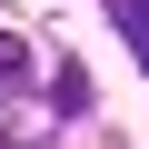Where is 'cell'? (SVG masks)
Instances as JSON below:
<instances>
[{"label": "cell", "mask_w": 149, "mask_h": 149, "mask_svg": "<svg viewBox=\"0 0 149 149\" xmlns=\"http://www.w3.org/2000/svg\"><path fill=\"white\" fill-rule=\"evenodd\" d=\"M80 109H90V70L60 60V70H50V119H80Z\"/></svg>", "instance_id": "cell-1"}, {"label": "cell", "mask_w": 149, "mask_h": 149, "mask_svg": "<svg viewBox=\"0 0 149 149\" xmlns=\"http://www.w3.org/2000/svg\"><path fill=\"white\" fill-rule=\"evenodd\" d=\"M20 80H30V40H20V30H0V90H20Z\"/></svg>", "instance_id": "cell-2"}]
</instances>
